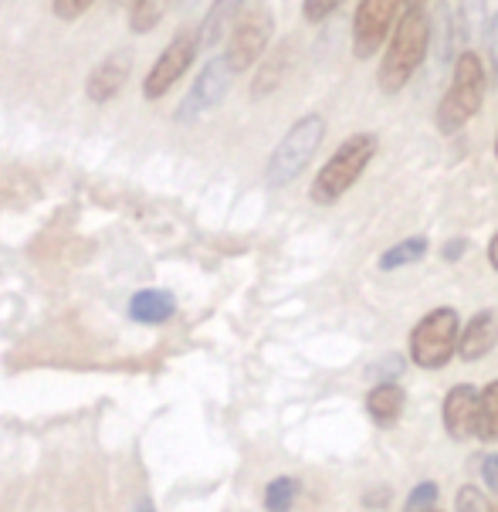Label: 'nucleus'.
Listing matches in <instances>:
<instances>
[{
  "mask_svg": "<svg viewBox=\"0 0 498 512\" xmlns=\"http://www.w3.org/2000/svg\"><path fill=\"white\" fill-rule=\"evenodd\" d=\"M288 62H292V48L282 45L278 51L265 58V65H258V75H255V85H251V95L261 99V95L275 92L278 82H282V75L288 72Z\"/></svg>",
  "mask_w": 498,
  "mask_h": 512,
  "instance_id": "obj_16",
  "label": "nucleus"
},
{
  "mask_svg": "<svg viewBox=\"0 0 498 512\" xmlns=\"http://www.w3.org/2000/svg\"><path fill=\"white\" fill-rule=\"evenodd\" d=\"M129 72H133V48H116L85 78V95L92 102H112L129 82Z\"/></svg>",
  "mask_w": 498,
  "mask_h": 512,
  "instance_id": "obj_11",
  "label": "nucleus"
},
{
  "mask_svg": "<svg viewBox=\"0 0 498 512\" xmlns=\"http://www.w3.org/2000/svg\"><path fill=\"white\" fill-rule=\"evenodd\" d=\"M248 11V0H214L211 11L204 14L200 24V48H217L221 41L231 38V31L238 28V21Z\"/></svg>",
  "mask_w": 498,
  "mask_h": 512,
  "instance_id": "obj_13",
  "label": "nucleus"
},
{
  "mask_svg": "<svg viewBox=\"0 0 498 512\" xmlns=\"http://www.w3.org/2000/svg\"><path fill=\"white\" fill-rule=\"evenodd\" d=\"M373 153H377V136L373 133L349 136V140L326 160V167L316 173V180H312V201L329 207L343 194H349V190L356 187V180L366 173V167H370Z\"/></svg>",
  "mask_w": 498,
  "mask_h": 512,
  "instance_id": "obj_3",
  "label": "nucleus"
},
{
  "mask_svg": "<svg viewBox=\"0 0 498 512\" xmlns=\"http://www.w3.org/2000/svg\"><path fill=\"white\" fill-rule=\"evenodd\" d=\"M404 407H407V394L397 380H380V384L366 394V414H370L377 424H383V428L397 424V418L404 414Z\"/></svg>",
  "mask_w": 498,
  "mask_h": 512,
  "instance_id": "obj_14",
  "label": "nucleus"
},
{
  "mask_svg": "<svg viewBox=\"0 0 498 512\" xmlns=\"http://www.w3.org/2000/svg\"><path fill=\"white\" fill-rule=\"evenodd\" d=\"M478 438L482 441H498V380H492L482 390V418H478Z\"/></svg>",
  "mask_w": 498,
  "mask_h": 512,
  "instance_id": "obj_20",
  "label": "nucleus"
},
{
  "mask_svg": "<svg viewBox=\"0 0 498 512\" xmlns=\"http://www.w3.org/2000/svg\"><path fill=\"white\" fill-rule=\"evenodd\" d=\"M434 502H438V485L434 482H421L414 492L407 496V512H434Z\"/></svg>",
  "mask_w": 498,
  "mask_h": 512,
  "instance_id": "obj_23",
  "label": "nucleus"
},
{
  "mask_svg": "<svg viewBox=\"0 0 498 512\" xmlns=\"http://www.w3.org/2000/svg\"><path fill=\"white\" fill-rule=\"evenodd\" d=\"M133 512H156V506H153V502H150V499H146V496H143V499H139V502H136V509H133Z\"/></svg>",
  "mask_w": 498,
  "mask_h": 512,
  "instance_id": "obj_32",
  "label": "nucleus"
},
{
  "mask_svg": "<svg viewBox=\"0 0 498 512\" xmlns=\"http://www.w3.org/2000/svg\"><path fill=\"white\" fill-rule=\"evenodd\" d=\"M322 136H326V119L309 112V116L295 119V126L282 136V143L275 146L265 167V184L268 187H288L299 180V173L309 167V160L316 156Z\"/></svg>",
  "mask_w": 498,
  "mask_h": 512,
  "instance_id": "obj_4",
  "label": "nucleus"
},
{
  "mask_svg": "<svg viewBox=\"0 0 498 512\" xmlns=\"http://www.w3.org/2000/svg\"><path fill=\"white\" fill-rule=\"evenodd\" d=\"M495 156H498V140H495Z\"/></svg>",
  "mask_w": 498,
  "mask_h": 512,
  "instance_id": "obj_34",
  "label": "nucleus"
},
{
  "mask_svg": "<svg viewBox=\"0 0 498 512\" xmlns=\"http://www.w3.org/2000/svg\"><path fill=\"white\" fill-rule=\"evenodd\" d=\"M173 312H177V299L166 289H143L129 299V316L143 326H163L166 319H173Z\"/></svg>",
  "mask_w": 498,
  "mask_h": 512,
  "instance_id": "obj_15",
  "label": "nucleus"
},
{
  "mask_svg": "<svg viewBox=\"0 0 498 512\" xmlns=\"http://www.w3.org/2000/svg\"><path fill=\"white\" fill-rule=\"evenodd\" d=\"M272 38H275V21L268 7H251V11H244V17L238 21V28L231 31L227 48H224V58H227V65H231V72L241 75V72H248V68H255L261 58H265Z\"/></svg>",
  "mask_w": 498,
  "mask_h": 512,
  "instance_id": "obj_6",
  "label": "nucleus"
},
{
  "mask_svg": "<svg viewBox=\"0 0 498 512\" xmlns=\"http://www.w3.org/2000/svg\"><path fill=\"white\" fill-rule=\"evenodd\" d=\"M485 45H488V55H492L495 78H498V11H495V17H488V28H485Z\"/></svg>",
  "mask_w": 498,
  "mask_h": 512,
  "instance_id": "obj_28",
  "label": "nucleus"
},
{
  "mask_svg": "<svg viewBox=\"0 0 498 512\" xmlns=\"http://www.w3.org/2000/svg\"><path fill=\"white\" fill-rule=\"evenodd\" d=\"M438 31H441V38H438V58L441 62H454V41H461L458 38V21L451 17L448 7H438Z\"/></svg>",
  "mask_w": 498,
  "mask_h": 512,
  "instance_id": "obj_22",
  "label": "nucleus"
},
{
  "mask_svg": "<svg viewBox=\"0 0 498 512\" xmlns=\"http://www.w3.org/2000/svg\"><path fill=\"white\" fill-rule=\"evenodd\" d=\"M116 4H122V7H136L139 0H116Z\"/></svg>",
  "mask_w": 498,
  "mask_h": 512,
  "instance_id": "obj_33",
  "label": "nucleus"
},
{
  "mask_svg": "<svg viewBox=\"0 0 498 512\" xmlns=\"http://www.w3.org/2000/svg\"><path fill=\"white\" fill-rule=\"evenodd\" d=\"M163 21V0H139L136 7H129V31L133 34H150L156 24Z\"/></svg>",
  "mask_w": 498,
  "mask_h": 512,
  "instance_id": "obj_21",
  "label": "nucleus"
},
{
  "mask_svg": "<svg viewBox=\"0 0 498 512\" xmlns=\"http://www.w3.org/2000/svg\"><path fill=\"white\" fill-rule=\"evenodd\" d=\"M383 496H390V492H370V496H366V506H370V509H377V506H383Z\"/></svg>",
  "mask_w": 498,
  "mask_h": 512,
  "instance_id": "obj_31",
  "label": "nucleus"
},
{
  "mask_svg": "<svg viewBox=\"0 0 498 512\" xmlns=\"http://www.w3.org/2000/svg\"><path fill=\"white\" fill-rule=\"evenodd\" d=\"M295 499H299V482H295L292 475H278V479L268 482V489H265L268 512H288L295 506Z\"/></svg>",
  "mask_w": 498,
  "mask_h": 512,
  "instance_id": "obj_19",
  "label": "nucleus"
},
{
  "mask_svg": "<svg viewBox=\"0 0 498 512\" xmlns=\"http://www.w3.org/2000/svg\"><path fill=\"white\" fill-rule=\"evenodd\" d=\"M498 343V312L482 309L468 319V326L461 329V343H458V357L465 363H475L488 357Z\"/></svg>",
  "mask_w": 498,
  "mask_h": 512,
  "instance_id": "obj_12",
  "label": "nucleus"
},
{
  "mask_svg": "<svg viewBox=\"0 0 498 512\" xmlns=\"http://www.w3.org/2000/svg\"><path fill=\"white\" fill-rule=\"evenodd\" d=\"M488 512H498V506H492V509H488Z\"/></svg>",
  "mask_w": 498,
  "mask_h": 512,
  "instance_id": "obj_35",
  "label": "nucleus"
},
{
  "mask_svg": "<svg viewBox=\"0 0 498 512\" xmlns=\"http://www.w3.org/2000/svg\"><path fill=\"white\" fill-rule=\"evenodd\" d=\"M427 48H431V17L421 4H410L400 24L393 28V38L387 45V55L377 68V85L387 95H397L414 78L417 68L424 65Z\"/></svg>",
  "mask_w": 498,
  "mask_h": 512,
  "instance_id": "obj_1",
  "label": "nucleus"
},
{
  "mask_svg": "<svg viewBox=\"0 0 498 512\" xmlns=\"http://www.w3.org/2000/svg\"><path fill=\"white\" fill-rule=\"evenodd\" d=\"M488 265H492L495 272H498V234L492 238V245H488Z\"/></svg>",
  "mask_w": 498,
  "mask_h": 512,
  "instance_id": "obj_30",
  "label": "nucleus"
},
{
  "mask_svg": "<svg viewBox=\"0 0 498 512\" xmlns=\"http://www.w3.org/2000/svg\"><path fill=\"white\" fill-rule=\"evenodd\" d=\"M488 0H458V38L461 45L475 38H485L488 28Z\"/></svg>",
  "mask_w": 498,
  "mask_h": 512,
  "instance_id": "obj_17",
  "label": "nucleus"
},
{
  "mask_svg": "<svg viewBox=\"0 0 498 512\" xmlns=\"http://www.w3.org/2000/svg\"><path fill=\"white\" fill-rule=\"evenodd\" d=\"M461 343V319L458 312L441 306L431 309L410 333V360L421 370H441L458 353Z\"/></svg>",
  "mask_w": 498,
  "mask_h": 512,
  "instance_id": "obj_5",
  "label": "nucleus"
},
{
  "mask_svg": "<svg viewBox=\"0 0 498 512\" xmlns=\"http://www.w3.org/2000/svg\"><path fill=\"white\" fill-rule=\"evenodd\" d=\"M478 418H482V394L471 384H458L444 397V428L454 441H468L478 435Z\"/></svg>",
  "mask_w": 498,
  "mask_h": 512,
  "instance_id": "obj_10",
  "label": "nucleus"
},
{
  "mask_svg": "<svg viewBox=\"0 0 498 512\" xmlns=\"http://www.w3.org/2000/svg\"><path fill=\"white\" fill-rule=\"evenodd\" d=\"M482 479H485V489L492 492V496H498V451H495V455H485Z\"/></svg>",
  "mask_w": 498,
  "mask_h": 512,
  "instance_id": "obj_27",
  "label": "nucleus"
},
{
  "mask_svg": "<svg viewBox=\"0 0 498 512\" xmlns=\"http://www.w3.org/2000/svg\"><path fill=\"white\" fill-rule=\"evenodd\" d=\"M427 255V238H404V241H397L393 248H387L380 255V268L383 272H393V268H404V265H414V262H421V258Z\"/></svg>",
  "mask_w": 498,
  "mask_h": 512,
  "instance_id": "obj_18",
  "label": "nucleus"
},
{
  "mask_svg": "<svg viewBox=\"0 0 498 512\" xmlns=\"http://www.w3.org/2000/svg\"><path fill=\"white\" fill-rule=\"evenodd\" d=\"M454 512H488L485 496L475 489V485H465V489H458V499H454Z\"/></svg>",
  "mask_w": 498,
  "mask_h": 512,
  "instance_id": "obj_25",
  "label": "nucleus"
},
{
  "mask_svg": "<svg viewBox=\"0 0 498 512\" xmlns=\"http://www.w3.org/2000/svg\"><path fill=\"white\" fill-rule=\"evenodd\" d=\"M465 251H468V241L465 238H454V241H448V245L441 248V255H444V262H458Z\"/></svg>",
  "mask_w": 498,
  "mask_h": 512,
  "instance_id": "obj_29",
  "label": "nucleus"
},
{
  "mask_svg": "<svg viewBox=\"0 0 498 512\" xmlns=\"http://www.w3.org/2000/svg\"><path fill=\"white\" fill-rule=\"evenodd\" d=\"M404 0H360V11L353 17V55L360 62H370L387 45L393 24H400Z\"/></svg>",
  "mask_w": 498,
  "mask_h": 512,
  "instance_id": "obj_8",
  "label": "nucleus"
},
{
  "mask_svg": "<svg viewBox=\"0 0 498 512\" xmlns=\"http://www.w3.org/2000/svg\"><path fill=\"white\" fill-rule=\"evenodd\" d=\"M95 4V0H55L51 4V11H55L58 21H78L89 7Z\"/></svg>",
  "mask_w": 498,
  "mask_h": 512,
  "instance_id": "obj_26",
  "label": "nucleus"
},
{
  "mask_svg": "<svg viewBox=\"0 0 498 512\" xmlns=\"http://www.w3.org/2000/svg\"><path fill=\"white\" fill-rule=\"evenodd\" d=\"M343 4H346V0H305V4H302V17L309 24H322L329 14H336Z\"/></svg>",
  "mask_w": 498,
  "mask_h": 512,
  "instance_id": "obj_24",
  "label": "nucleus"
},
{
  "mask_svg": "<svg viewBox=\"0 0 498 512\" xmlns=\"http://www.w3.org/2000/svg\"><path fill=\"white\" fill-rule=\"evenodd\" d=\"M485 89H488V75H485V65L475 51H461L454 58V72H451V85L444 92L441 106H438V116L434 123L444 136H454L461 133L471 119L482 112L485 106Z\"/></svg>",
  "mask_w": 498,
  "mask_h": 512,
  "instance_id": "obj_2",
  "label": "nucleus"
},
{
  "mask_svg": "<svg viewBox=\"0 0 498 512\" xmlns=\"http://www.w3.org/2000/svg\"><path fill=\"white\" fill-rule=\"evenodd\" d=\"M231 82H234V72H231V65H227V58L224 55L211 58V62L200 68L190 92L183 95V102L177 106V123H194V119L207 116L211 109L221 106L227 99V92H231Z\"/></svg>",
  "mask_w": 498,
  "mask_h": 512,
  "instance_id": "obj_9",
  "label": "nucleus"
},
{
  "mask_svg": "<svg viewBox=\"0 0 498 512\" xmlns=\"http://www.w3.org/2000/svg\"><path fill=\"white\" fill-rule=\"evenodd\" d=\"M197 51H200V31L197 28H180L177 34H173V41L163 48V55L156 58L153 68L143 78V99H150V102L163 99V95L183 78V72L194 65Z\"/></svg>",
  "mask_w": 498,
  "mask_h": 512,
  "instance_id": "obj_7",
  "label": "nucleus"
}]
</instances>
